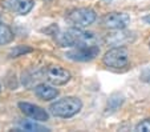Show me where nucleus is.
Wrapping results in <instances>:
<instances>
[{
  "instance_id": "1",
  "label": "nucleus",
  "mask_w": 150,
  "mask_h": 132,
  "mask_svg": "<svg viewBox=\"0 0 150 132\" xmlns=\"http://www.w3.org/2000/svg\"><path fill=\"white\" fill-rule=\"evenodd\" d=\"M56 41L61 47H80V46H97L98 37L93 32H85L79 27L68 28L56 35Z\"/></svg>"
},
{
  "instance_id": "2",
  "label": "nucleus",
  "mask_w": 150,
  "mask_h": 132,
  "mask_svg": "<svg viewBox=\"0 0 150 132\" xmlns=\"http://www.w3.org/2000/svg\"><path fill=\"white\" fill-rule=\"evenodd\" d=\"M82 108V103L79 98H73V96H68V98H62L60 100L54 101L51 104L49 111L52 115L57 116V118L68 119L72 116L77 115Z\"/></svg>"
},
{
  "instance_id": "3",
  "label": "nucleus",
  "mask_w": 150,
  "mask_h": 132,
  "mask_svg": "<svg viewBox=\"0 0 150 132\" xmlns=\"http://www.w3.org/2000/svg\"><path fill=\"white\" fill-rule=\"evenodd\" d=\"M102 61L109 68L122 71V69L127 68L130 63V55L125 47H113L104 55Z\"/></svg>"
},
{
  "instance_id": "4",
  "label": "nucleus",
  "mask_w": 150,
  "mask_h": 132,
  "mask_svg": "<svg viewBox=\"0 0 150 132\" xmlns=\"http://www.w3.org/2000/svg\"><path fill=\"white\" fill-rule=\"evenodd\" d=\"M97 15L91 8H77L68 14V20L79 28H85L96 21Z\"/></svg>"
},
{
  "instance_id": "5",
  "label": "nucleus",
  "mask_w": 150,
  "mask_h": 132,
  "mask_svg": "<svg viewBox=\"0 0 150 132\" xmlns=\"http://www.w3.org/2000/svg\"><path fill=\"white\" fill-rule=\"evenodd\" d=\"M100 54L98 46H80L65 54L68 59L73 61H91Z\"/></svg>"
},
{
  "instance_id": "6",
  "label": "nucleus",
  "mask_w": 150,
  "mask_h": 132,
  "mask_svg": "<svg viewBox=\"0 0 150 132\" xmlns=\"http://www.w3.org/2000/svg\"><path fill=\"white\" fill-rule=\"evenodd\" d=\"M130 24V16L125 12H110L102 19V26L109 29H124Z\"/></svg>"
},
{
  "instance_id": "7",
  "label": "nucleus",
  "mask_w": 150,
  "mask_h": 132,
  "mask_svg": "<svg viewBox=\"0 0 150 132\" xmlns=\"http://www.w3.org/2000/svg\"><path fill=\"white\" fill-rule=\"evenodd\" d=\"M71 78V72L60 66H51L45 69V79L52 86H64Z\"/></svg>"
},
{
  "instance_id": "8",
  "label": "nucleus",
  "mask_w": 150,
  "mask_h": 132,
  "mask_svg": "<svg viewBox=\"0 0 150 132\" xmlns=\"http://www.w3.org/2000/svg\"><path fill=\"white\" fill-rule=\"evenodd\" d=\"M19 108L21 109L24 115H27L28 118L33 119L37 121H47L49 119V113L45 111L44 108L36 106L32 103H25V101H20L19 103Z\"/></svg>"
},
{
  "instance_id": "9",
  "label": "nucleus",
  "mask_w": 150,
  "mask_h": 132,
  "mask_svg": "<svg viewBox=\"0 0 150 132\" xmlns=\"http://www.w3.org/2000/svg\"><path fill=\"white\" fill-rule=\"evenodd\" d=\"M3 6L17 15H27L32 11L35 3L33 0H4Z\"/></svg>"
},
{
  "instance_id": "10",
  "label": "nucleus",
  "mask_w": 150,
  "mask_h": 132,
  "mask_svg": "<svg viewBox=\"0 0 150 132\" xmlns=\"http://www.w3.org/2000/svg\"><path fill=\"white\" fill-rule=\"evenodd\" d=\"M132 35L133 34H130V32H124L122 29H116V32L108 35L106 41H108L110 46L121 47L132 40Z\"/></svg>"
},
{
  "instance_id": "11",
  "label": "nucleus",
  "mask_w": 150,
  "mask_h": 132,
  "mask_svg": "<svg viewBox=\"0 0 150 132\" xmlns=\"http://www.w3.org/2000/svg\"><path fill=\"white\" fill-rule=\"evenodd\" d=\"M35 93L37 98L42 99V100H53L59 96V91L56 88H53L52 86L48 84H39L35 87Z\"/></svg>"
},
{
  "instance_id": "12",
  "label": "nucleus",
  "mask_w": 150,
  "mask_h": 132,
  "mask_svg": "<svg viewBox=\"0 0 150 132\" xmlns=\"http://www.w3.org/2000/svg\"><path fill=\"white\" fill-rule=\"evenodd\" d=\"M13 40V32L7 24L3 21H0V46L3 44H8Z\"/></svg>"
},
{
  "instance_id": "13",
  "label": "nucleus",
  "mask_w": 150,
  "mask_h": 132,
  "mask_svg": "<svg viewBox=\"0 0 150 132\" xmlns=\"http://www.w3.org/2000/svg\"><path fill=\"white\" fill-rule=\"evenodd\" d=\"M20 129H23V131H28V132H33V131H37V132L49 131V129L45 128L44 126H41V124H39V123H35V121H31V120L21 121V123H20Z\"/></svg>"
},
{
  "instance_id": "14",
  "label": "nucleus",
  "mask_w": 150,
  "mask_h": 132,
  "mask_svg": "<svg viewBox=\"0 0 150 132\" xmlns=\"http://www.w3.org/2000/svg\"><path fill=\"white\" fill-rule=\"evenodd\" d=\"M136 131L138 132H149L150 131V119H145L136 126Z\"/></svg>"
},
{
  "instance_id": "15",
  "label": "nucleus",
  "mask_w": 150,
  "mask_h": 132,
  "mask_svg": "<svg viewBox=\"0 0 150 132\" xmlns=\"http://www.w3.org/2000/svg\"><path fill=\"white\" fill-rule=\"evenodd\" d=\"M32 49L28 48V47H17V48H15L13 51L11 52V56L12 58H17V56H21L23 54H27V52H31Z\"/></svg>"
},
{
  "instance_id": "16",
  "label": "nucleus",
  "mask_w": 150,
  "mask_h": 132,
  "mask_svg": "<svg viewBox=\"0 0 150 132\" xmlns=\"http://www.w3.org/2000/svg\"><path fill=\"white\" fill-rule=\"evenodd\" d=\"M139 79H141L142 81H145V83H150V67L145 68L144 71L141 72V76H139Z\"/></svg>"
},
{
  "instance_id": "17",
  "label": "nucleus",
  "mask_w": 150,
  "mask_h": 132,
  "mask_svg": "<svg viewBox=\"0 0 150 132\" xmlns=\"http://www.w3.org/2000/svg\"><path fill=\"white\" fill-rule=\"evenodd\" d=\"M144 20H145V23L150 24V15H147V16H145V17H144Z\"/></svg>"
},
{
  "instance_id": "18",
  "label": "nucleus",
  "mask_w": 150,
  "mask_h": 132,
  "mask_svg": "<svg viewBox=\"0 0 150 132\" xmlns=\"http://www.w3.org/2000/svg\"><path fill=\"white\" fill-rule=\"evenodd\" d=\"M0 91H1V86H0Z\"/></svg>"
},
{
  "instance_id": "19",
  "label": "nucleus",
  "mask_w": 150,
  "mask_h": 132,
  "mask_svg": "<svg viewBox=\"0 0 150 132\" xmlns=\"http://www.w3.org/2000/svg\"><path fill=\"white\" fill-rule=\"evenodd\" d=\"M149 47H150V41H149Z\"/></svg>"
}]
</instances>
